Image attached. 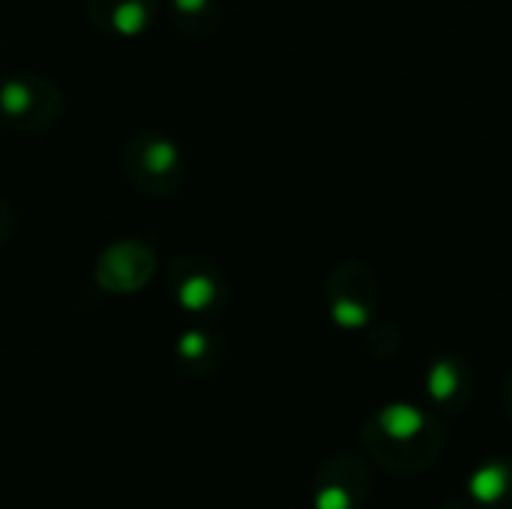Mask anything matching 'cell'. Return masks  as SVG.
<instances>
[{
    "label": "cell",
    "instance_id": "obj_6",
    "mask_svg": "<svg viewBox=\"0 0 512 509\" xmlns=\"http://www.w3.org/2000/svg\"><path fill=\"white\" fill-rule=\"evenodd\" d=\"M0 105H3L6 111H12V114H21V111L30 105L27 87H21V84H6V87L0 90Z\"/></svg>",
    "mask_w": 512,
    "mask_h": 509
},
{
    "label": "cell",
    "instance_id": "obj_4",
    "mask_svg": "<svg viewBox=\"0 0 512 509\" xmlns=\"http://www.w3.org/2000/svg\"><path fill=\"white\" fill-rule=\"evenodd\" d=\"M216 360H219V354H216L213 336H207L201 330H192V333H183L180 336V342H177V366L180 369L189 366L192 375H198L201 366L216 369Z\"/></svg>",
    "mask_w": 512,
    "mask_h": 509
},
{
    "label": "cell",
    "instance_id": "obj_2",
    "mask_svg": "<svg viewBox=\"0 0 512 509\" xmlns=\"http://www.w3.org/2000/svg\"><path fill=\"white\" fill-rule=\"evenodd\" d=\"M156 273V255L138 240H120L108 246L96 261V282L108 294H135Z\"/></svg>",
    "mask_w": 512,
    "mask_h": 509
},
{
    "label": "cell",
    "instance_id": "obj_5",
    "mask_svg": "<svg viewBox=\"0 0 512 509\" xmlns=\"http://www.w3.org/2000/svg\"><path fill=\"white\" fill-rule=\"evenodd\" d=\"M114 24H117L123 33H135V30L144 24V9H141V3H123V6H117Z\"/></svg>",
    "mask_w": 512,
    "mask_h": 509
},
{
    "label": "cell",
    "instance_id": "obj_1",
    "mask_svg": "<svg viewBox=\"0 0 512 509\" xmlns=\"http://www.w3.org/2000/svg\"><path fill=\"white\" fill-rule=\"evenodd\" d=\"M168 294L189 315H219L228 300V282L222 270L204 255L183 252L168 267Z\"/></svg>",
    "mask_w": 512,
    "mask_h": 509
},
{
    "label": "cell",
    "instance_id": "obj_3",
    "mask_svg": "<svg viewBox=\"0 0 512 509\" xmlns=\"http://www.w3.org/2000/svg\"><path fill=\"white\" fill-rule=\"evenodd\" d=\"M177 165H180V153L171 141L159 138V141H147L144 150H141V189H156V192H165L171 189L168 177L177 174Z\"/></svg>",
    "mask_w": 512,
    "mask_h": 509
},
{
    "label": "cell",
    "instance_id": "obj_8",
    "mask_svg": "<svg viewBox=\"0 0 512 509\" xmlns=\"http://www.w3.org/2000/svg\"><path fill=\"white\" fill-rule=\"evenodd\" d=\"M6 234H9V231H3V219H0V243L6 240Z\"/></svg>",
    "mask_w": 512,
    "mask_h": 509
},
{
    "label": "cell",
    "instance_id": "obj_7",
    "mask_svg": "<svg viewBox=\"0 0 512 509\" xmlns=\"http://www.w3.org/2000/svg\"><path fill=\"white\" fill-rule=\"evenodd\" d=\"M204 0H177V6H183V9H198Z\"/></svg>",
    "mask_w": 512,
    "mask_h": 509
}]
</instances>
